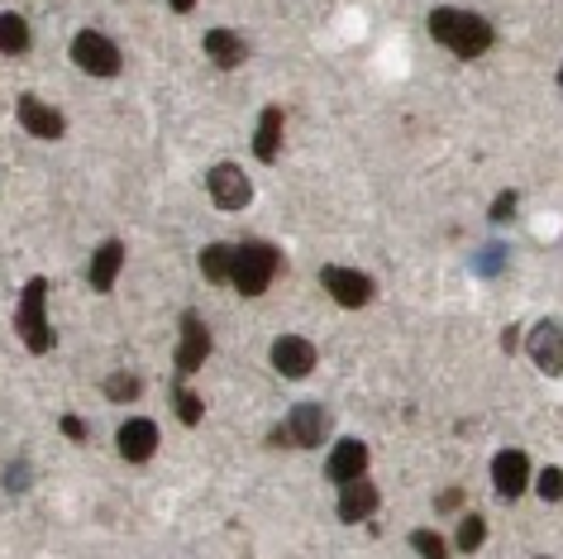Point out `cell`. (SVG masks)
<instances>
[{
	"label": "cell",
	"mask_w": 563,
	"mask_h": 559,
	"mask_svg": "<svg viewBox=\"0 0 563 559\" xmlns=\"http://www.w3.org/2000/svg\"><path fill=\"white\" fill-rule=\"evenodd\" d=\"M426 24H430L434 44H444L463 63L483 58V53L497 44V30H492V20L487 15H473V10H459V6H434Z\"/></svg>",
	"instance_id": "1"
},
{
	"label": "cell",
	"mask_w": 563,
	"mask_h": 559,
	"mask_svg": "<svg viewBox=\"0 0 563 559\" xmlns=\"http://www.w3.org/2000/svg\"><path fill=\"white\" fill-rule=\"evenodd\" d=\"M48 292L53 283L48 277H30L15 302V335L24 340L30 354H48L53 349V320H48Z\"/></svg>",
	"instance_id": "2"
},
{
	"label": "cell",
	"mask_w": 563,
	"mask_h": 559,
	"mask_svg": "<svg viewBox=\"0 0 563 559\" xmlns=\"http://www.w3.org/2000/svg\"><path fill=\"white\" fill-rule=\"evenodd\" d=\"M282 268V249L267 240H244L234 244V268H230V287H239L244 297H263L273 287V277Z\"/></svg>",
	"instance_id": "3"
},
{
	"label": "cell",
	"mask_w": 563,
	"mask_h": 559,
	"mask_svg": "<svg viewBox=\"0 0 563 559\" xmlns=\"http://www.w3.org/2000/svg\"><path fill=\"white\" fill-rule=\"evenodd\" d=\"M73 63L81 67V73H91V77H120L124 73L120 44L110 34H101V30H81L73 39Z\"/></svg>",
	"instance_id": "4"
},
{
	"label": "cell",
	"mask_w": 563,
	"mask_h": 559,
	"mask_svg": "<svg viewBox=\"0 0 563 559\" xmlns=\"http://www.w3.org/2000/svg\"><path fill=\"white\" fill-rule=\"evenodd\" d=\"M320 287H325L344 311H358V306H368L377 297V283L368 273L363 268H340V263H325V268H320Z\"/></svg>",
	"instance_id": "5"
},
{
	"label": "cell",
	"mask_w": 563,
	"mask_h": 559,
	"mask_svg": "<svg viewBox=\"0 0 563 559\" xmlns=\"http://www.w3.org/2000/svg\"><path fill=\"white\" fill-rule=\"evenodd\" d=\"M206 191H210V201H216L220 211H244V206L253 201V182H249V173L239 163H216L210 167Z\"/></svg>",
	"instance_id": "6"
},
{
	"label": "cell",
	"mask_w": 563,
	"mask_h": 559,
	"mask_svg": "<svg viewBox=\"0 0 563 559\" xmlns=\"http://www.w3.org/2000/svg\"><path fill=\"white\" fill-rule=\"evenodd\" d=\"M287 436H291V445H297V450H320V445L330 440V412L320 407V402H297V407L287 412Z\"/></svg>",
	"instance_id": "7"
},
{
	"label": "cell",
	"mask_w": 563,
	"mask_h": 559,
	"mask_svg": "<svg viewBox=\"0 0 563 559\" xmlns=\"http://www.w3.org/2000/svg\"><path fill=\"white\" fill-rule=\"evenodd\" d=\"M267 359H273V369L282 373V379H311L320 354L306 335H277L273 349H267Z\"/></svg>",
	"instance_id": "8"
},
{
	"label": "cell",
	"mask_w": 563,
	"mask_h": 559,
	"mask_svg": "<svg viewBox=\"0 0 563 559\" xmlns=\"http://www.w3.org/2000/svg\"><path fill=\"white\" fill-rule=\"evenodd\" d=\"M181 340H177V373L181 379H191L196 369H206V359H210V330H206V320L201 311H181Z\"/></svg>",
	"instance_id": "9"
},
{
	"label": "cell",
	"mask_w": 563,
	"mask_h": 559,
	"mask_svg": "<svg viewBox=\"0 0 563 559\" xmlns=\"http://www.w3.org/2000/svg\"><path fill=\"white\" fill-rule=\"evenodd\" d=\"M492 487H497L501 502L526 497V487H530V454L526 450H497V459H492Z\"/></svg>",
	"instance_id": "10"
},
{
	"label": "cell",
	"mask_w": 563,
	"mask_h": 559,
	"mask_svg": "<svg viewBox=\"0 0 563 559\" xmlns=\"http://www.w3.org/2000/svg\"><path fill=\"white\" fill-rule=\"evenodd\" d=\"M526 354L540 373H549V379H559L563 373V326L559 320H540L530 335H526Z\"/></svg>",
	"instance_id": "11"
},
{
	"label": "cell",
	"mask_w": 563,
	"mask_h": 559,
	"mask_svg": "<svg viewBox=\"0 0 563 559\" xmlns=\"http://www.w3.org/2000/svg\"><path fill=\"white\" fill-rule=\"evenodd\" d=\"M15 116H20V130H30L34 139H63L67 134L63 110H53L44 96H34V91H24L15 101Z\"/></svg>",
	"instance_id": "12"
},
{
	"label": "cell",
	"mask_w": 563,
	"mask_h": 559,
	"mask_svg": "<svg viewBox=\"0 0 563 559\" xmlns=\"http://www.w3.org/2000/svg\"><path fill=\"white\" fill-rule=\"evenodd\" d=\"M115 450H120V459H130V464H148V459L158 454V421H148V416L124 421L115 430Z\"/></svg>",
	"instance_id": "13"
},
{
	"label": "cell",
	"mask_w": 563,
	"mask_h": 559,
	"mask_svg": "<svg viewBox=\"0 0 563 559\" xmlns=\"http://www.w3.org/2000/svg\"><path fill=\"white\" fill-rule=\"evenodd\" d=\"M368 459H373V454H368V445L349 436V440H340V445L330 450V459H325V479H330L334 487L354 483V479H363V473H368Z\"/></svg>",
	"instance_id": "14"
},
{
	"label": "cell",
	"mask_w": 563,
	"mask_h": 559,
	"mask_svg": "<svg viewBox=\"0 0 563 559\" xmlns=\"http://www.w3.org/2000/svg\"><path fill=\"white\" fill-rule=\"evenodd\" d=\"M383 507V493H377V483L368 479V473H363V479H354V483H344L340 487V522L344 526H358V522H368V516Z\"/></svg>",
	"instance_id": "15"
},
{
	"label": "cell",
	"mask_w": 563,
	"mask_h": 559,
	"mask_svg": "<svg viewBox=\"0 0 563 559\" xmlns=\"http://www.w3.org/2000/svg\"><path fill=\"white\" fill-rule=\"evenodd\" d=\"M201 53L216 67H224V73H234V67L249 63V44H244V34H234V30H206Z\"/></svg>",
	"instance_id": "16"
},
{
	"label": "cell",
	"mask_w": 563,
	"mask_h": 559,
	"mask_svg": "<svg viewBox=\"0 0 563 559\" xmlns=\"http://www.w3.org/2000/svg\"><path fill=\"white\" fill-rule=\"evenodd\" d=\"M124 259H130V249H124L120 240H106L101 249L91 254V268H87V283H91V292H115V277H120V268H124Z\"/></svg>",
	"instance_id": "17"
},
{
	"label": "cell",
	"mask_w": 563,
	"mask_h": 559,
	"mask_svg": "<svg viewBox=\"0 0 563 559\" xmlns=\"http://www.w3.org/2000/svg\"><path fill=\"white\" fill-rule=\"evenodd\" d=\"M282 130H287V116H282V106H263L258 134H253V158H258V163H273L277 153H282Z\"/></svg>",
	"instance_id": "18"
},
{
	"label": "cell",
	"mask_w": 563,
	"mask_h": 559,
	"mask_svg": "<svg viewBox=\"0 0 563 559\" xmlns=\"http://www.w3.org/2000/svg\"><path fill=\"white\" fill-rule=\"evenodd\" d=\"M30 44H34L30 20L15 15V10H5V15H0V53H10V58H24Z\"/></svg>",
	"instance_id": "19"
},
{
	"label": "cell",
	"mask_w": 563,
	"mask_h": 559,
	"mask_svg": "<svg viewBox=\"0 0 563 559\" xmlns=\"http://www.w3.org/2000/svg\"><path fill=\"white\" fill-rule=\"evenodd\" d=\"M230 268H234V244H206V249H201V273H206V283L224 287V283H230Z\"/></svg>",
	"instance_id": "20"
},
{
	"label": "cell",
	"mask_w": 563,
	"mask_h": 559,
	"mask_svg": "<svg viewBox=\"0 0 563 559\" xmlns=\"http://www.w3.org/2000/svg\"><path fill=\"white\" fill-rule=\"evenodd\" d=\"M101 393H106V402H139L144 397V379H139V373H130V369H115L110 373V379L101 383Z\"/></svg>",
	"instance_id": "21"
},
{
	"label": "cell",
	"mask_w": 563,
	"mask_h": 559,
	"mask_svg": "<svg viewBox=\"0 0 563 559\" xmlns=\"http://www.w3.org/2000/svg\"><path fill=\"white\" fill-rule=\"evenodd\" d=\"M483 540H487V516L483 512H463V522L454 530V550L473 555V550H483Z\"/></svg>",
	"instance_id": "22"
},
{
	"label": "cell",
	"mask_w": 563,
	"mask_h": 559,
	"mask_svg": "<svg viewBox=\"0 0 563 559\" xmlns=\"http://www.w3.org/2000/svg\"><path fill=\"white\" fill-rule=\"evenodd\" d=\"M173 412H177V421H181V426H201L206 397H196L187 383H177V387H173Z\"/></svg>",
	"instance_id": "23"
},
{
	"label": "cell",
	"mask_w": 563,
	"mask_h": 559,
	"mask_svg": "<svg viewBox=\"0 0 563 559\" xmlns=\"http://www.w3.org/2000/svg\"><path fill=\"white\" fill-rule=\"evenodd\" d=\"M506 259H511V249H506V244H483L473 254V273L477 277H497L506 268Z\"/></svg>",
	"instance_id": "24"
},
{
	"label": "cell",
	"mask_w": 563,
	"mask_h": 559,
	"mask_svg": "<svg viewBox=\"0 0 563 559\" xmlns=\"http://www.w3.org/2000/svg\"><path fill=\"white\" fill-rule=\"evenodd\" d=\"M411 550H416L420 559H449V540L440 536V530L420 526V530H411Z\"/></svg>",
	"instance_id": "25"
},
{
	"label": "cell",
	"mask_w": 563,
	"mask_h": 559,
	"mask_svg": "<svg viewBox=\"0 0 563 559\" xmlns=\"http://www.w3.org/2000/svg\"><path fill=\"white\" fill-rule=\"evenodd\" d=\"M534 493H540L544 502H563V469L549 464V469L534 473Z\"/></svg>",
	"instance_id": "26"
},
{
	"label": "cell",
	"mask_w": 563,
	"mask_h": 559,
	"mask_svg": "<svg viewBox=\"0 0 563 559\" xmlns=\"http://www.w3.org/2000/svg\"><path fill=\"white\" fill-rule=\"evenodd\" d=\"M516 206H520V191H501V197L492 201L487 220H492V226H501V220H511V216H516Z\"/></svg>",
	"instance_id": "27"
},
{
	"label": "cell",
	"mask_w": 563,
	"mask_h": 559,
	"mask_svg": "<svg viewBox=\"0 0 563 559\" xmlns=\"http://www.w3.org/2000/svg\"><path fill=\"white\" fill-rule=\"evenodd\" d=\"M5 487L10 493H24V487H30V459H15V464L5 469Z\"/></svg>",
	"instance_id": "28"
},
{
	"label": "cell",
	"mask_w": 563,
	"mask_h": 559,
	"mask_svg": "<svg viewBox=\"0 0 563 559\" xmlns=\"http://www.w3.org/2000/svg\"><path fill=\"white\" fill-rule=\"evenodd\" d=\"M463 487H444V493H434V512H463Z\"/></svg>",
	"instance_id": "29"
},
{
	"label": "cell",
	"mask_w": 563,
	"mask_h": 559,
	"mask_svg": "<svg viewBox=\"0 0 563 559\" xmlns=\"http://www.w3.org/2000/svg\"><path fill=\"white\" fill-rule=\"evenodd\" d=\"M58 426H63V436L73 440V445H81V440H87V421H81V416H73V412H67Z\"/></svg>",
	"instance_id": "30"
},
{
	"label": "cell",
	"mask_w": 563,
	"mask_h": 559,
	"mask_svg": "<svg viewBox=\"0 0 563 559\" xmlns=\"http://www.w3.org/2000/svg\"><path fill=\"white\" fill-rule=\"evenodd\" d=\"M267 445H277V450H291V436H287V426H273V436H267Z\"/></svg>",
	"instance_id": "31"
},
{
	"label": "cell",
	"mask_w": 563,
	"mask_h": 559,
	"mask_svg": "<svg viewBox=\"0 0 563 559\" xmlns=\"http://www.w3.org/2000/svg\"><path fill=\"white\" fill-rule=\"evenodd\" d=\"M520 344V330L511 326V330H501V349H506V354H511V349Z\"/></svg>",
	"instance_id": "32"
},
{
	"label": "cell",
	"mask_w": 563,
	"mask_h": 559,
	"mask_svg": "<svg viewBox=\"0 0 563 559\" xmlns=\"http://www.w3.org/2000/svg\"><path fill=\"white\" fill-rule=\"evenodd\" d=\"M167 6H173L177 15H191V10H196V0H167Z\"/></svg>",
	"instance_id": "33"
},
{
	"label": "cell",
	"mask_w": 563,
	"mask_h": 559,
	"mask_svg": "<svg viewBox=\"0 0 563 559\" xmlns=\"http://www.w3.org/2000/svg\"><path fill=\"white\" fill-rule=\"evenodd\" d=\"M559 91H563V63H559Z\"/></svg>",
	"instance_id": "34"
},
{
	"label": "cell",
	"mask_w": 563,
	"mask_h": 559,
	"mask_svg": "<svg viewBox=\"0 0 563 559\" xmlns=\"http://www.w3.org/2000/svg\"><path fill=\"white\" fill-rule=\"evenodd\" d=\"M540 559H549V555H540Z\"/></svg>",
	"instance_id": "35"
}]
</instances>
